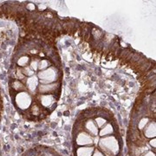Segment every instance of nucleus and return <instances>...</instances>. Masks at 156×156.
Masks as SVG:
<instances>
[{"instance_id": "nucleus-1", "label": "nucleus", "mask_w": 156, "mask_h": 156, "mask_svg": "<svg viewBox=\"0 0 156 156\" xmlns=\"http://www.w3.org/2000/svg\"><path fill=\"white\" fill-rule=\"evenodd\" d=\"M49 11L24 10L22 30L7 69L11 101L21 116L41 122L56 109L62 89V60L55 38L64 28Z\"/></svg>"}, {"instance_id": "nucleus-4", "label": "nucleus", "mask_w": 156, "mask_h": 156, "mask_svg": "<svg viewBox=\"0 0 156 156\" xmlns=\"http://www.w3.org/2000/svg\"><path fill=\"white\" fill-rule=\"evenodd\" d=\"M21 156H62L56 149L44 145H37L24 152Z\"/></svg>"}, {"instance_id": "nucleus-3", "label": "nucleus", "mask_w": 156, "mask_h": 156, "mask_svg": "<svg viewBox=\"0 0 156 156\" xmlns=\"http://www.w3.org/2000/svg\"><path fill=\"white\" fill-rule=\"evenodd\" d=\"M145 94L131 112L126 144L129 156H155V98Z\"/></svg>"}, {"instance_id": "nucleus-5", "label": "nucleus", "mask_w": 156, "mask_h": 156, "mask_svg": "<svg viewBox=\"0 0 156 156\" xmlns=\"http://www.w3.org/2000/svg\"><path fill=\"white\" fill-rule=\"evenodd\" d=\"M3 113V101H2V96H1V91H0V122H1V116Z\"/></svg>"}, {"instance_id": "nucleus-2", "label": "nucleus", "mask_w": 156, "mask_h": 156, "mask_svg": "<svg viewBox=\"0 0 156 156\" xmlns=\"http://www.w3.org/2000/svg\"><path fill=\"white\" fill-rule=\"evenodd\" d=\"M73 156H122L124 140L115 115L102 107L78 114L71 131Z\"/></svg>"}]
</instances>
